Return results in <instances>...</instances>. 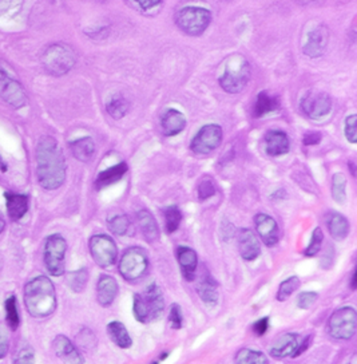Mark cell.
Here are the masks:
<instances>
[{
  "instance_id": "cell-1",
  "label": "cell",
  "mask_w": 357,
  "mask_h": 364,
  "mask_svg": "<svg viewBox=\"0 0 357 364\" xmlns=\"http://www.w3.org/2000/svg\"><path fill=\"white\" fill-rule=\"evenodd\" d=\"M36 177L46 190H55L66 181V158L58 141L45 135L38 141L35 150Z\"/></svg>"
},
{
  "instance_id": "cell-2",
  "label": "cell",
  "mask_w": 357,
  "mask_h": 364,
  "mask_svg": "<svg viewBox=\"0 0 357 364\" xmlns=\"http://www.w3.org/2000/svg\"><path fill=\"white\" fill-rule=\"evenodd\" d=\"M57 292L52 281L46 276H36L24 285V305L36 319H46L57 309Z\"/></svg>"
},
{
  "instance_id": "cell-3",
  "label": "cell",
  "mask_w": 357,
  "mask_h": 364,
  "mask_svg": "<svg viewBox=\"0 0 357 364\" xmlns=\"http://www.w3.org/2000/svg\"><path fill=\"white\" fill-rule=\"evenodd\" d=\"M132 299V314L137 322L146 324L164 315L165 299L155 283H152L143 293H135Z\"/></svg>"
},
{
  "instance_id": "cell-4",
  "label": "cell",
  "mask_w": 357,
  "mask_h": 364,
  "mask_svg": "<svg viewBox=\"0 0 357 364\" xmlns=\"http://www.w3.org/2000/svg\"><path fill=\"white\" fill-rule=\"evenodd\" d=\"M250 76L249 62L244 55L234 54L227 59L225 70L220 76V86L229 94H238L249 84Z\"/></svg>"
},
{
  "instance_id": "cell-5",
  "label": "cell",
  "mask_w": 357,
  "mask_h": 364,
  "mask_svg": "<svg viewBox=\"0 0 357 364\" xmlns=\"http://www.w3.org/2000/svg\"><path fill=\"white\" fill-rule=\"evenodd\" d=\"M76 63L75 51L64 43H54L46 49L42 57L45 70L52 76H62L70 73Z\"/></svg>"
},
{
  "instance_id": "cell-6",
  "label": "cell",
  "mask_w": 357,
  "mask_h": 364,
  "mask_svg": "<svg viewBox=\"0 0 357 364\" xmlns=\"http://www.w3.org/2000/svg\"><path fill=\"white\" fill-rule=\"evenodd\" d=\"M212 22V13L203 7L189 6L176 13V25L179 30L191 37L203 34Z\"/></svg>"
},
{
  "instance_id": "cell-7",
  "label": "cell",
  "mask_w": 357,
  "mask_h": 364,
  "mask_svg": "<svg viewBox=\"0 0 357 364\" xmlns=\"http://www.w3.org/2000/svg\"><path fill=\"white\" fill-rule=\"evenodd\" d=\"M149 269V256L141 246H132L120 257L119 273L129 283L142 279Z\"/></svg>"
},
{
  "instance_id": "cell-8",
  "label": "cell",
  "mask_w": 357,
  "mask_h": 364,
  "mask_svg": "<svg viewBox=\"0 0 357 364\" xmlns=\"http://www.w3.org/2000/svg\"><path fill=\"white\" fill-rule=\"evenodd\" d=\"M66 252L67 241L60 234H51L46 239L43 260L45 266L51 276L60 278L64 273L66 268Z\"/></svg>"
},
{
  "instance_id": "cell-9",
  "label": "cell",
  "mask_w": 357,
  "mask_h": 364,
  "mask_svg": "<svg viewBox=\"0 0 357 364\" xmlns=\"http://www.w3.org/2000/svg\"><path fill=\"white\" fill-rule=\"evenodd\" d=\"M357 314L352 307L334 311L328 322V334L334 340H349L356 335Z\"/></svg>"
},
{
  "instance_id": "cell-10",
  "label": "cell",
  "mask_w": 357,
  "mask_h": 364,
  "mask_svg": "<svg viewBox=\"0 0 357 364\" xmlns=\"http://www.w3.org/2000/svg\"><path fill=\"white\" fill-rule=\"evenodd\" d=\"M329 43L328 27L319 22L307 25L302 35V52L310 58H319L325 52Z\"/></svg>"
},
{
  "instance_id": "cell-11",
  "label": "cell",
  "mask_w": 357,
  "mask_h": 364,
  "mask_svg": "<svg viewBox=\"0 0 357 364\" xmlns=\"http://www.w3.org/2000/svg\"><path fill=\"white\" fill-rule=\"evenodd\" d=\"M89 249L98 267L110 268L117 263L118 248L108 234H94L89 241Z\"/></svg>"
},
{
  "instance_id": "cell-12",
  "label": "cell",
  "mask_w": 357,
  "mask_h": 364,
  "mask_svg": "<svg viewBox=\"0 0 357 364\" xmlns=\"http://www.w3.org/2000/svg\"><path fill=\"white\" fill-rule=\"evenodd\" d=\"M300 108L302 114L310 120H322L331 113L332 99L327 93L310 91L301 99Z\"/></svg>"
},
{
  "instance_id": "cell-13",
  "label": "cell",
  "mask_w": 357,
  "mask_h": 364,
  "mask_svg": "<svg viewBox=\"0 0 357 364\" xmlns=\"http://www.w3.org/2000/svg\"><path fill=\"white\" fill-rule=\"evenodd\" d=\"M222 129L218 125H206L196 134L191 141V149L196 154H209L222 142Z\"/></svg>"
},
{
  "instance_id": "cell-14",
  "label": "cell",
  "mask_w": 357,
  "mask_h": 364,
  "mask_svg": "<svg viewBox=\"0 0 357 364\" xmlns=\"http://www.w3.org/2000/svg\"><path fill=\"white\" fill-rule=\"evenodd\" d=\"M0 99L13 109H22L27 103V94L23 86L3 70H0Z\"/></svg>"
},
{
  "instance_id": "cell-15",
  "label": "cell",
  "mask_w": 357,
  "mask_h": 364,
  "mask_svg": "<svg viewBox=\"0 0 357 364\" xmlns=\"http://www.w3.org/2000/svg\"><path fill=\"white\" fill-rule=\"evenodd\" d=\"M197 293L201 297L203 303L210 307H215L220 299L218 292V283L215 281L212 273L208 271V268L203 267L198 279H197Z\"/></svg>"
},
{
  "instance_id": "cell-16",
  "label": "cell",
  "mask_w": 357,
  "mask_h": 364,
  "mask_svg": "<svg viewBox=\"0 0 357 364\" xmlns=\"http://www.w3.org/2000/svg\"><path fill=\"white\" fill-rule=\"evenodd\" d=\"M254 225L259 236L261 237L262 243L266 246H274L278 243L280 231L273 217H271L266 213H257L254 216Z\"/></svg>"
},
{
  "instance_id": "cell-17",
  "label": "cell",
  "mask_w": 357,
  "mask_h": 364,
  "mask_svg": "<svg viewBox=\"0 0 357 364\" xmlns=\"http://www.w3.org/2000/svg\"><path fill=\"white\" fill-rule=\"evenodd\" d=\"M300 336L298 334L288 332L281 335L280 338L274 340L273 344L269 348V353L273 356L274 359H284L288 356L295 358L298 346H300Z\"/></svg>"
},
{
  "instance_id": "cell-18",
  "label": "cell",
  "mask_w": 357,
  "mask_h": 364,
  "mask_svg": "<svg viewBox=\"0 0 357 364\" xmlns=\"http://www.w3.org/2000/svg\"><path fill=\"white\" fill-rule=\"evenodd\" d=\"M238 251L245 261H254L261 255L260 243L250 229L242 228L238 232Z\"/></svg>"
},
{
  "instance_id": "cell-19",
  "label": "cell",
  "mask_w": 357,
  "mask_h": 364,
  "mask_svg": "<svg viewBox=\"0 0 357 364\" xmlns=\"http://www.w3.org/2000/svg\"><path fill=\"white\" fill-rule=\"evenodd\" d=\"M52 348L55 355L62 362L70 364H82L84 362L82 355L76 350L72 340L64 335H58L52 341Z\"/></svg>"
},
{
  "instance_id": "cell-20",
  "label": "cell",
  "mask_w": 357,
  "mask_h": 364,
  "mask_svg": "<svg viewBox=\"0 0 357 364\" xmlns=\"http://www.w3.org/2000/svg\"><path fill=\"white\" fill-rule=\"evenodd\" d=\"M264 147L265 152L272 157L286 154L290 149L289 137L283 130H271L264 137Z\"/></svg>"
},
{
  "instance_id": "cell-21",
  "label": "cell",
  "mask_w": 357,
  "mask_h": 364,
  "mask_svg": "<svg viewBox=\"0 0 357 364\" xmlns=\"http://www.w3.org/2000/svg\"><path fill=\"white\" fill-rule=\"evenodd\" d=\"M176 254H177V260H178L179 267H181V272L183 275V278L188 281H193L196 279V273H197V268H198L197 252L189 246L179 245Z\"/></svg>"
},
{
  "instance_id": "cell-22",
  "label": "cell",
  "mask_w": 357,
  "mask_h": 364,
  "mask_svg": "<svg viewBox=\"0 0 357 364\" xmlns=\"http://www.w3.org/2000/svg\"><path fill=\"white\" fill-rule=\"evenodd\" d=\"M118 295L117 280L108 275H102L96 284V300L102 307H110Z\"/></svg>"
},
{
  "instance_id": "cell-23",
  "label": "cell",
  "mask_w": 357,
  "mask_h": 364,
  "mask_svg": "<svg viewBox=\"0 0 357 364\" xmlns=\"http://www.w3.org/2000/svg\"><path fill=\"white\" fill-rule=\"evenodd\" d=\"M4 198H6V207L10 219L12 221L23 219L26 213L28 212V204H30L28 195L15 193V192H6Z\"/></svg>"
},
{
  "instance_id": "cell-24",
  "label": "cell",
  "mask_w": 357,
  "mask_h": 364,
  "mask_svg": "<svg viewBox=\"0 0 357 364\" xmlns=\"http://www.w3.org/2000/svg\"><path fill=\"white\" fill-rule=\"evenodd\" d=\"M186 125H188L186 117L178 110H166L161 118L162 132L167 137H174L181 133L186 127Z\"/></svg>"
},
{
  "instance_id": "cell-25",
  "label": "cell",
  "mask_w": 357,
  "mask_h": 364,
  "mask_svg": "<svg viewBox=\"0 0 357 364\" xmlns=\"http://www.w3.org/2000/svg\"><path fill=\"white\" fill-rule=\"evenodd\" d=\"M137 222H138L140 229L142 232L143 237L147 243H154L159 239V228H158L157 220L149 210H146V209L140 210L137 213Z\"/></svg>"
},
{
  "instance_id": "cell-26",
  "label": "cell",
  "mask_w": 357,
  "mask_h": 364,
  "mask_svg": "<svg viewBox=\"0 0 357 364\" xmlns=\"http://www.w3.org/2000/svg\"><path fill=\"white\" fill-rule=\"evenodd\" d=\"M128 170H129V166L126 162H119L117 165L101 171L96 180V189L101 190V189H105L110 185L118 182L120 178H123V176L128 173Z\"/></svg>"
},
{
  "instance_id": "cell-27",
  "label": "cell",
  "mask_w": 357,
  "mask_h": 364,
  "mask_svg": "<svg viewBox=\"0 0 357 364\" xmlns=\"http://www.w3.org/2000/svg\"><path fill=\"white\" fill-rule=\"evenodd\" d=\"M70 150L72 156L81 162H89L91 161L96 154V144L91 137H84L78 138L70 142Z\"/></svg>"
},
{
  "instance_id": "cell-28",
  "label": "cell",
  "mask_w": 357,
  "mask_h": 364,
  "mask_svg": "<svg viewBox=\"0 0 357 364\" xmlns=\"http://www.w3.org/2000/svg\"><path fill=\"white\" fill-rule=\"evenodd\" d=\"M106 329H108V338L115 346H118L119 348L128 350L132 346L130 334L123 323H120L118 320H114V322L108 323Z\"/></svg>"
},
{
  "instance_id": "cell-29",
  "label": "cell",
  "mask_w": 357,
  "mask_h": 364,
  "mask_svg": "<svg viewBox=\"0 0 357 364\" xmlns=\"http://www.w3.org/2000/svg\"><path fill=\"white\" fill-rule=\"evenodd\" d=\"M278 109H280V99H278V97H274V96L268 94L266 91H262L257 96V99L254 102L253 115L256 118H261L264 115H266L269 113H273Z\"/></svg>"
},
{
  "instance_id": "cell-30",
  "label": "cell",
  "mask_w": 357,
  "mask_h": 364,
  "mask_svg": "<svg viewBox=\"0 0 357 364\" xmlns=\"http://www.w3.org/2000/svg\"><path fill=\"white\" fill-rule=\"evenodd\" d=\"M327 225L331 236L337 241L344 240L349 234V229H351L349 221L340 213H331L327 219Z\"/></svg>"
},
{
  "instance_id": "cell-31",
  "label": "cell",
  "mask_w": 357,
  "mask_h": 364,
  "mask_svg": "<svg viewBox=\"0 0 357 364\" xmlns=\"http://www.w3.org/2000/svg\"><path fill=\"white\" fill-rule=\"evenodd\" d=\"M106 110L111 118L120 120L129 111V102L122 94H114L108 98V102H106Z\"/></svg>"
},
{
  "instance_id": "cell-32",
  "label": "cell",
  "mask_w": 357,
  "mask_h": 364,
  "mask_svg": "<svg viewBox=\"0 0 357 364\" xmlns=\"http://www.w3.org/2000/svg\"><path fill=\"white\" fill-rule=\"evenodd\" d=\"M234 362L237 364H268L269 359L262 352L242 348L236 353Z\"/></svg>"
},
{
  "instance_id": "cell-33",
  "label": "cell",
  "mask_w": 357,
  "mask_h": 364,
  "mask_svg": "<svg viewBox=\"0 0 357 364\" xmlns=\"http://www.w3.org/2000/svg\"><path fill=\"white\" fill-rule=\"evenodd\" d=\"M108 229L115 236H126L130 229V220L126 215H114L108 219Z\"/></svg>"
},
{
  "instance_id": "cell-34",
  "label": "cell",
  "mask_w": 357,
  "mask_h": 364,
  "mask_svg": "<svg viewBox=\"0 0 357 364\" xmlns=\"http://www.w3.org/2000/svg\"><path fill=\"white\" fill-rule=\"evenodd\" d=\"M4 309H6V322H7V327L11 331H16L19 324H21V316L18 312V305H16V297L10 296L6 304H4Z\"/></svg>"
},
{
  "instance_id": "cell-35",
  "label": "cell",
  "mask_w": 357,
  "mask_h": 364,
  "mask_svg": "<svg viewBox=\"0 0 357 364\" xmlns=\"http://www.w3.org/2000/svg\"><path fill=\"white\" fill-rule=\"evenodd\" d=\"M332 198L340 205L346 201V178L341 173L332 176Z\"/></svg>"
},
{
  "instance_id": "cell-36",
  "label": "cell",
  "mask_w": 357,
  "mask_h": 364,
  "mask_svg": "<svg viewBox=\"0 0 357 364\" xmlns=\"http://www.w3.org/2000/svg\"><path fill=\"white\" fill-rule=\"evenodd\" d=\"M164 217L166 224V232L169 234L178 231L179 225L182 222V212L178 207L171 205L164 210Z\"/></svg>"
},
{
  "instance_id": "cell-37",
  "label": "cell",
  "mask_w": 357,
  "mask_h": 364,
  "mask_svg": "<svg viewBox=\"0 0 357 364\" xmlns=\"http://www.w3.org/2000/svg\"><path fill=\"white\" fill-rule=\"evenodd\" d=\"M89 281V271L86 268H82L79 271H75L69 273L67 278V285L70 287L72 292H82Z\"/></svg>"
},
{
  "instance_id": "cell-38",
  "label": "cell",
  "mask_w": 357,
  "mask_h": 364,
  "mask_svg": "<svg viewBox=\"0 0 357 364\" xmlns=\"http://www.w3.org/2000/svg\"><path fill=\"white\" fill-rule=\"evenodd\" d=\"M300 284L301 283H300V279H298V276H290L285 281H283L280 284V287H278L277 295H276L277 300L278 302H285V300H288L293 295V292L298 290Z\"/></svg>"
},
{
  "instance_id": "cell-39",
  "label": "cell",
  "mask_w": 357,
  "mask_h": 364,
  "mask_svg": "<svg viewBox=\"0 0 357 364\" xmlns=\"http://www.w3.org/2000/svg\"><path fill=\"white\" fill-rule=\"evenodd\" d=\"M322 241H324V233H322V228H316L312 233V239H310L307 249L304 251V256L313 257V256L317 255L319 251L322 249Z\"/></svg>"
},
{
  "instance_id": "cell-40",
  "label": "cell",
  "mask_w": 357,
  "mask_h": 364,
  "mask_svg": "<svg viewBox=\"0 0 357 364\" xmlns=\"http://www.w3.org/2000/svg\"><path fill=\"white\" fill-rule=\"evenodd\" d=\"M197 193H198V198L201 201H205V200L213 197L217 193V186H215V180L210 178V177L203 178L200 183H198Z\"/></svg>"
},
{
  "instance_id": "cell-41",
  "label": "cell",
  "mask_w": 357,
  "mask_h": 364,
  "mask_svg": "<svg viewBox=\"0 0 357 364\" xmlns=\"http://www.w3.org/2000/svg\"><path fill=\"white\" fill-rule=\"evenodd\" d=\"M169 323L173 329H181L183 326V316L182 309L178 304H171L170 312H169Z\"/></svg>"
},
{
  "instance_id": "cell-42",
  "label": "cell",
  "mask_w": 357,
  "mask_h": 364,
  "mask_svg": "<svg viewBox=\"0 0 357 364\" xmlns=\"http://www.w3.org/2000/svg\"><path fill=\"white\" fill-rule=\"evenodd\" d=\"M357 115L352 114L346 120V137L351 144H356L357 141Z\"/></svg>"
},
{
  "instance_id": "cell-43",
  "label": "cell",
  "mask_w": 357,
  "mask_h": 364,
  "mask_svg": "<svg viewBox=\"0 0 357 364\" xmlns=\"http://www.w3.org/2000/svg\"><path fill=\"white\" fill-rule=\"evenodd\" d=\"M319 299V295L316 292H301L298 295V305L301 309H310L316 300Z\"/></svg>"
},
{
  "instance_id": "cell-44",
  "label": "cell",
  "mask_w": 357,
  "mask_h": 364,
  "mask_svg": "<svg viewBox=\"0 0 357 364\" xmlns=\"http://www.w3.org/2000/svg\"><path fill=\"white\" fill-rule=\"evenodd\" d=\"M10 350V336H8V329L0 324V359L6 358Z\"/></svg>"
},
{
  "instance_id": "cell-45",
  "label": "cell",
  "mask_w": 357,
  "mask_h": 364,
  "mask_svg": "<svg viewBox=\"0 0 357 364\" xmlns=\"http://www.w3.org/2000/svg\"><path fill=\"white\" fill-rule=\"evenodd\" d=\"M34 350L30 346H26L22 348V351L16 353L13 363H34Z\"/></svg>"
},
{
  "instance_id": "cell-46",
  "label": "cell",
  "mask_w": 357,
  "mask_h": 364,
  "mask_svg": "<svg viewBox=\"0 0 357 364\" xmlns=\"http://www.w3.org/2000/svg\"><path fill=\"white\" fill-rule=\"evenodd\" d=\"M268 328H269V317H268V316H266V317H262V319H259V320L251 326L253 332H254L257 336H264V335L266 334Z\"/></svg>"
},
{
  "instance_id": "cell-47",
  "label": "cell",
  "mask_w": 357,
  "mask_h": 364,
  "mask_svg": "<svg viewBox=\"0 0 357 364\" xmlns=\"http://www.w3.org/2000/svg\"><path fill=\"white\" fill-rule=\"evenodd\" d=\"M142 10H152L155 8L162 0H134Z\"/></svg>"
},
{
  "instance_id": "cell-48",
  "label": "cell",
  "mask_w": 357,
  "mask_h": 364,
  "mask_svg": "<svg viewBox=\"0 0 357 364\" xmlns=\"http://www.w3.org/2000/svg\"><path fill=\"white\" fill-rule=\"evenodd\" d=\"M322 141V134L308 133L304 135V144L305 145H317Z\"/></svg>"
},
{
  "instance_id": "cell-49",
  "label": "cell",
  "mask_w": 357,
  "mask_h": 364,
  "mask_svg": "<svg viewBox=\"0 0 357 364\" xmlns=\"http://www.w3.org/2000/svg\"><path fill=\"white\" fill-rule=\"evenodd\" d=\"M351 288L352 291L356 290V271L352 272V278H351Z\"/></svg>"
},
{
  "instance_id": "cell-50",
  "label": "cell",
  "mask_w": 357,
  "mask_h": 364,
  "mask_svg": "<svg viewBox=\"0 0 357 364\" xmlns=\"http://www.w3.org/2000/svg\"><path fill=\"white\" fill-rule=\"evenodd\" d=\"M4 229H6V219H4V216L0 212V234L4 232Z\"/></svg>"
},
{
  "instance_id": "cell-51",
  "label": "cell",
  "mask_w": 357,
  "mask_h": 364,
  "mask_svg": "<svg viewBox=\"0 0 357 364\" xmlns=\"http://www.w3.org/2000/svg\"><path fill=\"white\" fill-rule=\"evenodd\" d=\"M298 1H301V3H310V1H314V0H298Z\"/></svg>"
}]
</instances>
